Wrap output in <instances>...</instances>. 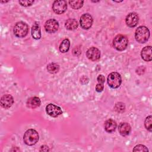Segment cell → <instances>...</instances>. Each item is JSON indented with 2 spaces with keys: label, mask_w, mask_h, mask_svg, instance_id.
Instances as JSON below:
<instances>
[{
  "label": "cell",
  "mask_w": 152,
  "mask_h": 152,
  "mask_svg": "<svg viewBox=\"0 0 152 152\" xmlns=\"http://www.w3.org/2000/svg\"><path fill=\"white\" fill-rule=\"evenodd\" d=\"M150 31L145 26L138 27L135 32V38L136 40L141 43H145L149 39Z\"/></svg>",
  "instance_id": "obj_1"
},
{
  "label": "cell",
  "mask_w": 152,
  "mask_h": 152,
  "mask_svg": "<svg viewBox=\"0 0 152 152\" xmlns=\"http://www.w3.org/2000/svg\"><path fill=\"white\" fill-rule=\"evenodd\" d=\"M39 140L38 132L33 129L26 131L23 136V141L27 145H33Z\"/></svg>",
  "instance_id": "obj_2"
},
{
  "label": "cell",
  "mask_w": 152,
  "mask_h": 152,
  "mask_svg": "<svg viewBox=\"0 0 152 152\" xmlns=\"http://www.w3.org/2000/svg\"><path fill=\"white\" fill-rule=\"evenodd\" d=\"M128 44V40L126 37L122 34H118L116 36L113 40V47L119 51L125 50Z\"/></svg>",
  "instance_id": "obj_3"
},
{
  "label": "cell",
  "mask_w": 152,
  "mask_h": 152,
  "mask_svg": "<svg viewBox=\"0 0 152 152\" xmlns=\"http://www.w3.org/2000/svg\"><path fill=\"white\" fill-rule=\"evenodd\" d=\"M28 31V25L23 21L18 22L14 27V33L17 37H25Z\"/></svg>",
  "instance_id": "obj_4"
},
{
  "label": "cell",
  "mask_w": 152,
  "mask_h": 152,
  "mask_svg": "<svg viewBox=\"0 0 152 152\" xmlns=\"http://www.w3.org/2000/svg\"><path fill=\"white\" fill-rule=\"evenodd\" d=\"M122 82L120 74L116 72H111L107 77V84L112 88H118Z\"/></svg>",
  "instance_id": "obj_5"
},
{
  "label": "cell",
  "mask_w": 152,
  "mask_h": 152,
  "mask_svg": "<svg viewBox=\"0 0 152 152\" xmlns=\"http://www.w3.org/2000/svg\"><path fill=\"white\" fill-rule=\"evenodd\" d=\"M67 8L66 2L64 0L55 1L52 5L53 11L57 14H63Z\"/></svg>",
  "instance_id": "obj_6"
},
{
  "label": "cell",
  "mask_w": 152,
  "mask_h": 152,
  "mask_svg": "<svg viewBox=\"0 0 152 152\" xmlns=\"http://www.w3.org/2000/svg\"><path fill=\"white\" fill-rule=\"evenodd\" d=\"M93 21V20L91 15L88 13L83 14L80 20L81 27L86 30H87L91 27Z\"/></svg>",
  "instance_id": "obj_7"
},
{
  "label": "cell",
  "mask_w": 152,
  "mask_h": 152,
  "mask_svg": "<svg viewBox=\"0 0 152 152\" xmlns=\"http://www.w3.org/2000/svg\"><path fill=\"white\" fill-rule=\"evenodd\" d=\"M46 111L47 113L52 117H57L62 114L61 108L52 103H50L46 106Z\"/></svg>",
  "instance_id": "obj_8"
},
{
  "label": "cell",
  "mask_w": 152,
  "mask_h": 152,
  "mask_svg": "<svg viewBox=\"0 0 152 152\" xmlns=\"http://www.w3.org/2000/svg\"><path fill=\"white\" fill-rule=\"evenodd\" d=\"M59 28L58 22L53 18L49 19L45 24V30L49 33H53L56 32Z\"/></svg>",
  "instance_id": "obj_9"
},
{
  "label": "cell",
  "mask_w": 152,
  "mask_h": 152,
  "mask_svg": "<svg viewBox=\"0 0 152 152\" xmlns=\"http://www.w3.org/2000/svg\"><path fill=\"white\" fill-rule=\"evenodd\" d=\"M139 18L137 13L131 12L128 14L125 18V23L129 27H135L138 23Z\"/></svg>",
  "instance_id": "obj_10"
},
{
  "label": "cell",
  "mask_w": 152,
  "mask_h": 152,
  "mask_svg": "<svg viewBox=\"0 0 152 152\" xmlns=\"http://www.w3.org/2000/svg\"><path fill=\"white\" fill-rule=\"evenodd\" d=\"M86 56L90 60L96 61L100 59V52L97 48L91 47L87 50Z\"/></svg>",
  "instance_id": "obj_11"
},
{
  "label": "cell",
  "mask_w": 152,
  "mask_h": 152,
  "mask_svg": "<svg viewBox=\"0 0 152 152\" xmlns=\"http://www.w3.org/2000/svg\"><path fill=\"white\" fill-rule=\"evenodd\" d=\"M14 103V99L10 94H5L1 98V105L4 109L10 108Z\"/></svg>",
  "instance_id": "obj_12"
},
{
  "label": "cell",
  "mask_w": 152,
  "mask_h": 152,
  "mask_svg": "<svg viewBox=\"0 0 152 152\" xmlns=\"http://www.w3.org/2000/svg\"><path fill=\"white\" fill-rule=\"evenodd\" d=\"M131 126L128 123L122 122L119 125L118 131L122 136H126L129 134L131 132Z\"/></svg>",
  "instance_id": "obj_13"
},
{
  "label": "cell",
  "mask_w": 152,
  "mask_h": 152,
  "mask_svg": "<svg viewBox=\"0 0 152 152\" xmlns=\"http://www.w3.org/2000/svg\"><path fill=\"white\" fill-rule=\"evenodd\" d=\"M141 56L142 59H144L145 61H151L152 59L151 46H148L144 47L141 50Z\"/></svg>",
  "instance_id": "obj_14"
},
{
  "label": "cell",
  "mask_w": 152,
  "mask_h": 152,
  "mask_svg": "<svg viewBox=\"0 0 152 152\" xmlns=\"http://www.w3.org/2000/svg\"><path fill=\"white\" fill-rule=\"evenodd\" d=\"M31 36L34 39H36V40H38L41 37L40 27L39 26V23L37 21L34 22L32 26Z\"/></svg>",
  "instance_id": "obj_15"
},
{
  "label": "cell",
  "mask_w": 152,
  "mask_h": 152,
  "mask_svg": "<svg viewBox=\"0 0 152 152\" xmlns=\"http://www.w3.org/2000/svg\"><path fill=\"white\" fill-rule=\"evenodd\" d=\"M116 126V122L112 119H109L104 122V129L106 132L109 133L113 132L115 130Z\"/></svg>",
  "instance_id": "obj_16"
},
{
  "label": "cell",
  "mask_w": 152,
  "mask_h": 152,
  "mask_svg": "<svg viewBox=\"0 0 152 152\" xmlns=\"http://www.w3.org/2000/svg\"><path fill=\"white\" fill-rule=\"evenodd\" d=\"M41 102L39 97H31L29 98L27 102V106L29 108L34 109L39 107L40 105Z\"/></svg>",
  "instance_id": "obj_17"
},
{
  "label": "cell",
  "mask_w": 152,
  "mask_h": 152,
  "mask_svg": "<svg viewBox=\"0 0 152 152\" xmlns=\"http://www.w3.org/2000/svg\"><path fill=\"white\" fill-rule=\"evenodd\" d=\"M78 24L76 20L69 18L68 19L65 23V27L67 30H73L76 29L78 27Z\"/></svg>",
  "instance_id": "obj_18"
},
{
  "label": "cell",
  "mask_w": 152,
  "mask_h": 152,
  "mask_svg": "<svg viewBox=\"0 0 152 152\" xmlns=\"http://www.w3.org/2000/svg\"><path fill=\"white\" fill-rule=\"evenodd\" d=\"M70 47V42L68 39H64L59 46V50L62 53H66L68 51Z\"/></svg>",
  "instance_id": "obj_19"
},
{
  "label": "cell",
  "mask_w": 152,
  "mask_h": 152,
  "mask_svg": "<svg viewBox=\"0 0 152 152\" xmlns=\"http://www.w3.org/2000/svg\"><path fill=\"white\" fill-rule=\"evenodd\" d=\"M47 69L50 74H56L59 71V66L56 63H50L48 65Z\"/></svg>",
  "instance_id": "obj_20"
},
{
  "label": "cell",
  "mask_w": 152,
  "mask_h": 152,
  "mask_svg": "<svg viewBox=\"0 0 152 152\" xmlns=\"http://www.w3.org/2000/svg\"><path fill=\"white\" fill-rule=\"evenodd\" d=\"M83 1H69V4L71 7L75 10H78L82 7L83 5Z\"/></svg>",
  "instance_id": "obj_21"
},
{
  "label": "cell",
  "mask_w": 152,
  "mask_h": 152,
  "mask_svg": "<svg viewBox=\"0 0 152 152\" xmlns=\"http://www.w3.org/2000/svg\"><path fill=\"white\" fill-rule=\"evenodd\" d=\"M151 119L152 117L151 115L147 116L144 121V125L145 128L149 131H151Z\"/></svg>",
  "instance_id": "obj_22"
},
{
  "label": "cell",
  "mask_w": 152,
  "mask_h": 152,
  "mask_svg": "<svg viewBox=\"0 0 152 152\" xmlns=\"http://www.w3.org/2000/svg\"><path fill=\"white\" fill-rule=\"evenodd\" d=\"M114 109L118 112H123L125 110V107L123 103L118 102V103H116V104L114 107Z\"/></svg>",
  "instance_id": "obj_23"
},
{
  "label": "cell",
  "mask_w": 152,
  "mask_h": 152,
  "mask_svg": "<svg viewBox=\"0 0 152 152\" xmlns=\"http://www.w3.org/2000/svg\"><path fill=\"white\" fill-rule=\"evenodd\" d=\"M133 151H148V148L144 145L138 144L133 148Z\"/></svg>",
  "instance_id": "obj_24"
},
{
  "label": "cell",
  "mask_w": 152,
  "mask_h": 152,
  "mask_svg": "<svg viewBox=\"0 0 152 152\" xmlns=\"http://www.w3.org/2000/svg\"><path fill=\"white\" fill-rule=\"evenodd\" d=\"M34 2L33 0H24V1H19V3L23 7H28L31 6Z\"/></svg>",
  "instance_id": "obj_25"
},
{
  "label": "cell",
  "mask_w": 152,
  "mask_h": 152,
  "mask_svg": "<svg viewBox=\"0 0 152 152\" xmlns=\"http://www.w3.org/2000/svg\"><path fill=\"white\" fill-rule=\"evenodd\" d=\"M97 81L98 82V83H101V84H103L104 83L105 81V78L103 76V75L102 74H100L97 76Z\"/></svg>",
  "instance_id": "obj_26"
},
{
  "label": "cell",
  "mask_w": 152,
  "mask_h": 152,
  "mask_svg": "<svg viewBox=\"0 0 152 152\" xmlns=\"http://www.w3.org/2000/svg\"><path fill=\"white\" fill-rule=\"evenodd\" d=\"M104 88V86L103 84L101 83H97L96 86V90L97 92H102Z\"/></svg>",
  "instance_id": "obj_27"
},
{
  "label": "cell",
  "mask_w": 152,
  "mask_h": 152,
  "mask_svg": "<svg viewBox=\"0 0 152 152\" xmlns=\"http://www.w3.org/2000/svg\"><path fill=\"white\" fill-rule=\"evenodd\" d=\"M40 151H49V148L47 145H42L40 147V148L39 150Z\"/></svg>",
  "instance_id": "obj_28"
}]
</instances>
